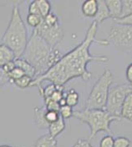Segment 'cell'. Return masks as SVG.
Masks as SVG:
<instances>
[{"label":"cell","mask_w":132,"mask_h":147,"mask_svg":"<svg viewBox=\"0 0 132 147\" xmlns=\"http://www.w3.org/2000/svg\"><path fill=\"white\" fill-rule=\"evenodd\" d=\"M32 80L33 79L32 77H30L28 75H23L22 77H21L18 80L13 81V84H14L17 87L21 89H25L26 88L31 86V84H32Z\"/></svg>","instance_id":"obj_20"},{"label":"cell","mask_w":132,"mask_h":147,"mask_svg":"<svg viewBox=\"0 0 132 147\" xmlns=\"http://www.w3.org/2000/svg\"><path fill=\"white\" fill-rule=\"evenodd\" d=\"M0 147H13V146H7V145H3V146H0Z\"/></svg>","instance_id":"obj_37"},{"label":"cell","mask_w":132,"mask_h":147,"mask_svg":"<svg viewBox=\"0 0 132 147\" xmlns=\"http://www.w3.org/2000/svg\"><path fill=\"white\" fill-rule=\"evenodd\" d=\"M113 77L110 69L105 70L93 85L85 102L87 109H105Z\"/></svg>","instance_id":"obj_5"},{"label":"cell","mask_w":132,"mask_h":147,"mask_svg":"<svg viewBox=\"0 0 132 147\" xmlns=\"http://www.w3.org/2000/svg\"><path fill=\"white\" fill-rule=\"evenodd\" d=\"M98 13L94 18V21L98 24L111 18V16L104 0H98Z\"/></svg>","instance_id":"obj_14"},{"label":"cell","mask_w":132,"mask_h":147,"mask_svg":"<svg viewBox=\"0 0 132 147\" xmlns=\"http://www.w3.org/2000/svg\"><path fill=\"white\" fill-rule=\"evenodd\" d=\"M14 63H15L16 67L21 69L26 75L32 77L33 80L36 78V69L26 60H24L22 58H16L14 60Z\"/></svg>","instance_id":"obj_12"},{"label":"cell","mask_w":132,"mask_h":147,"mask_svg":"<svg viewBox=\"0 0 132 147\" xmlns=\"http://www.w3.org/2000/svg\"><path fill=\"white\" fill-rule=\"evenodd\" d=\"M43 22L48 27H54V26H55L58 23H59L58 17L55 14L53 13H49L46 18H43Z\"/></svg>","instance_id":"obj_23"},{"label":"cell","mask_w":132,"mask_h":147,"mask_svg":"<svg viewBox=\"0 0 132 147\" xmlns=\"http://www.w3.org/2000/svg\"><path fill=\"white\" fill-rule=\"evenodd\" d=\"M58 142L56 138H53L49 134L39 137L35 141L33 147H57Z\"/></svg>","instance_id":"obj_17"},{"label":"cell","mask_w":132,"mask_h":147,"mask_svg":"<svg viewBox=\"0 0 132 147\" xmlns=\"http://www.w3.org/2000/svg\"><path fill=\"white\" fill-rule=\"evenodd\" d=\"M46 107H37L34 108V114H35V122L36 127L39 129H48L49 123L46 119Z\"/></svg>","instance_id":"obj_9"},{"label":"cell","mask_w":132,"mask_h":147,"mask_svg":"<svg viewBox=\"0 0 132 147\" xmlns=\"http://www.w3.org/2000/svg\"><path fill=\"white\" fill-rule=\"evenodd\" d=\"M114 137L112 135H107L102 138L99 142V147H113L114 146Z\"/></svg>","instance_id":"obj_28"},{"label":"cell","mask_w":132,"mask_h":147,"mask_svg":"<svg viewBox=\"0 0 132 147\" xmlns=\"http://www.w3.org/2000/svg\"><path fill=\"white\" fill-rule=\"evenodd\" d=\"M114 21L117 22V24L132 27V13L128 16H125V17L116 18V19H114Z\"/></svg>","instance_id":"obj_31"},{"label":"cell","mask_w":132,"mask_h":147,"mask_svg":"<svg viewBox=\"0 0 132 147\" xmlns=\"http://www.w3.org/2000/svg\"><path fill=\"white\" fill-rule=\"evenodd\" d=\"M7 75H8V77H9L10 83H13V81L18 80L21 77H22L23 75H26V74H25V73H24L21 69L18 68V67H15L13 70L8 74Z\"/></svg>","instance_id":"obj_25"},{"label":"cell","mask_w":132,"mask_h":147,"mask_svg":"<svg viewBox=\"0 0 132 147\" xmlns=\"http://www.w3.org/2000/svg\"><path fill=\"white\" fill-rule=\"evenodd\" d=\"M73 117L79 121L86 123L90 128V136L88 141L95 138L97 134L101 131L111 132V123L121 118L112 116L106 109H87L82 111H75Z\"/></svg>","instance_id":"obj_4"},{"label":"cell","mask_w":132,"mask_h":147,"mask_svg":"<svg viewBox=\"0 0 132 147\" xmlns=\"http://www.w3.org/2000/svg\"><path fill=\"white\" fill-rule=\"evenodd\" d=\"M125 78L127 81L130 83V84L132 86V63H131L125 70Z\"/></svg>","instance_id":"obj_35"},{"label":"cell","mask_w":132,"mask_h":147,"mask_svg":"<svg viewBox=\"0 0 132 147\" xmlns=\"http://www.w3.org/2000/svg\"><path fill=\"white\" fill-rule=\"evenodd\" d=\"M131 141L129 138L125 136H117L114 139V146L113 147H130Z\"/></svg>","instance_id":"obj_22"},{"label":"cell","mask_w":132,"mask_h":147,"mask_svg":"<svg viewBox=\"0 0 132 147\" xmlns=\"http://www.w3.org/2000/svg\"><path fill=\"white\" fill-rule=\"evenodd\" d=\"M105 2L111 18L113 19L120 18L122 11V0H106Z\"/></svg>","instance_id":"obj_11"},{"label":"cell","mask_w":132,"mask_h":147,"mask_svg":"<svg viewBox=\"0 0 132 147\" xmlns=\"http://www.w3.org/2000/svg\"><path fill=\"white\" fill-rule=\"evenodd\" d=\"M98 0H86L82 4V13L87 18H95L98 13Z\"/></svg>","instance_id":"obj_10"},{"label":"cell","mask_w":132,"mask_h":147,"mask_svg":"<svg viewBox=\"0 0 132 147\" xmlns=\"http://www.w3.org/2000/svg\"><path fill=\"white\" fill-rule=\"evenodd\" d=\"M132 93L131 85L121 84L113 87L109 90L106 104V111L112 116L121 117V111L125 98Z\"/></svg>","instance_id":"obj_6"},{"label":"cell","mask_w":132,"mask_h":147,"mask_svg":"<svg viewBox=\"0 0 132 147\" xmlns=\"http://www.w3.org/2000/svg\"><path fill=\"white\" fill-rule=\"evenodd\" d=\"M56 88H57V86L55 84H50L46 87L43 88V92L41 94L43 99L45 100L46 98H51L53 93L56 90Z\"/></svg>","instance_id":"obj_26"},{"label":"cell","mask_w":132,"mask_h":147,"mask_svg":"<svg viewBox=\"0 0 132 147\" xmlns=\"http://www.w3.org/2000/svg\"><path fill=\"white\" fill-rule=\"evenodd\" d=\"M44 103H45V107L47 110H50V111H55V112H59V102H55L51 98H47L44 100Z\"/></svg>","instance_id":"obj_29"},{"label":"cell","mask_w":132,"mask_h":147,"mask_svg":"<svg viewBox=\"0 0 132 147\" xmlns=\"http://www.w3.org/2000/svg\"><path fill=\"white\" fill-rule=\"evenodd\" d=\"M43 18L39 15H34V14H28L26 17V22L29 26L32 27L36 28L42 22Z\"/></svg>","instance_id":"obj_21"},{"label":"cell","mask_w":132,"mask_h":147,"mask_svg":"<svg viewBox=\"0 0 132 147\" xmlns=\"http://www.w3.org/2000/svg\"><path fill=\"white\" fill-rule=\"evenodd\" d=\"M76 143H77L79 147H93L90 144V141H88V140H79Z\"/></svg>","instance_id":"obj_36"},{"label":"cell","mask_w":132,"mask_h":147,"mask_svg":"<svg viewBox=\"0 0 132 147\" xmlns=\"http://www.w3.org/2000/svg\"><path fill=\"white\" fill-rule=\"evenodd\" d=\"M71 147H79V146H78L77 143H75V144H74V145H73V146H71Z\"/></svg>","instance_id":"obj_38"},{"label":"cell","mask_w":132,"mask_h":147,"mask_svg":"<svg viewBox=\"0 0 132 147\" xmlns=\"http://www.w3.org/2000/svg\"><path fill=\"white\" fill-rule=\"evenodd\" d=\"M132 13V0H122V11L120 18Z\"/></svg>","instance_id":"obj_24"},{"label":"cell","mask_w":132,"mask_h":147,"mask_svg":"<svg viewBox=\"0 0 132 147\" xmlns=\"http://www.w3.org/2000/svg\"><path fill=\"white\" fill-rule=\"evenodd\" d=\"M2 42L13 51L16 58H20L26 49L28 42L27 31L17 5L13 6L11 19L3 34Z\"/></svg>","instance_id":"obj_3"},{"label":"cell","mask_w":132,"mask_h":147,"mask_svg":"<svg viewBox=\"0 0 132 147\" xmlns=\"http://www.w3.org/2000/svg\"><path fill=\"white\" fill-rule=\"evenodd\" d=\"M16 59V56L13 51L4 44H0V68L3 66L5 64L13 61Z\"/></svg>","instance_id":"obj_15"},{"label":"cell","mask_w":132,"mask_h":147,"mask_svg":"<svg viewBox=\"0 0 132 147\" xmlns=\"http://www.w3.org/2000/svg\"><path fill=\"white\" fill-rule=\"evenodd\" d=\"M9 82H10V80H9L8 75L3 70L2 68H0V87L6 85Z\"/></svg>","instance_id":"obj_33"},{"label":"cell","mask_w":132,"mask_h":147,"mask_svg":"<svg viewBox=\"0 0 132 147\" xmlns=\"http://www.w3.org/2000/svg\"><path fill=\"white\" fill-rule=\"evenodd\" d=\"M59 115L64 118V119H69L71 117H73V107L70 106H68V105H65V106H62L59 108Z\"/></svg>","instance_id":"obj_27"},{"label":"cell","mask_w":132,"mask_h":147,"mask_svg":"<svg viewBox=\"0 0 132 147\" xmlns=\"http://www.w3.org/2000/svg\"><path fill=\"white\" fill-rule=\"evenodd\" d=\"M52 50V47L33 31L26 49L20 58L26 60L36 69V78L43 75L50 69L49 58Z\"/></svg>","instance_id":"obj_2"},{"label":"cell","mask_w":132,"mask_h":147,"mask_svg":"<svg viewBox=\"0 0 132 147\" xmlns=\"http://www.w3.org/2000/svg\"><path fill=\"white\" fill-rule=\"evenodd\" d=\"M34 31L52 48H55L64 37V30L59 23L54 27H48L42 21V22L35 28Z\"/></svg>","instance_id":"obj_8"},{"label":"cell","mask_w":132,"mask_h":147,"mask_svg":"<svg viewBox=\"0 0 132 147\" xmlns=\"http://www.w3.org/2000/svg\"><path fill=\"white\" fill-rule=\"evenodd\" d=\"M65 129V119L60 116L58 120L51 123L48 127L49 135L53 138H56L59 134L62 133Z\"/></svg>","instance_id":"obj_13"},{"label":"cell","mask_w":132,"mask_h":147,"mask_svg":"<svg viewBox=\"0 0 132 147\" xmlns=\"http://www.w3.org/2000/svg\"><path fill=\"white\" fill-rule=\"evenodd\" d=\"M60 117L59 112H55V111H50L46 109V119L47 121V122L49 123V125L51 123H52L54 121H55L56 120H58Z\"/></svg>","instance_id":"obj_30"},{"label":"cell","mask_w":132,"mask_h":147,"mask_svg":"<svg viewBox=\"0 0 132 147\" xmlns=\"http://www.w3.org/2000/svg\"><path fill=\"white\" fill-rule=\"evenodd\" d=\"M98 25L93 21L86 32L84 40L72 51L64 55L46 73L35 78L30 87L35 86L39 88L42 87L44 81H50L56 86H64L75 78H81L84 81L90 80L92 74L87 69L88 64L90 62L105 63L108 60L106 55H94L89 52V47L94 42L102 46L109 45L107 40H96Z\"/></svg>","instance_id":"obj_1"},{"label":"cell","mask_w":132,"mask_h":147,"mask_svg":"<svg viewBox=\"0 0 132 147\" xmlns=\"http://www.w3.org/2000/svg\"><path fill=\"white\" fill-rule=\"evenodd\" d=\"M65 98L66 100V105L71 107H75L79 103V94L73 88H71L65 94Z\"/></svg>","instance_id":"obj_18"},{"label":"cell","mask_w":132,"mask_h":147,"mask_svg":"<svg viewBox=\"0 0 132 147\" xmlns=\"http://www.w3.org/2000/svg\"><path fill=\"white\" fill-rule=\"evenodd\" d=\"M37 5L39 7L40 16L44 18L49 13H51V5L48 0H36Z\"/></svg>","instance_id":"obj_19"},{"label":"cell","mask_w":132,"mask_h":147,"mask_svg":"<svg viewBox=\"0 0 132 147\" xmlns=\"http://www.w3.org/2000/svg\"><path fill=\"white\" fill-rule=\"evenodd\" d=\"M121 117L132 121V93L126 98L122 104L121 111Z\"/></svg>","instance_id":"obj_16"},{"label":"cell","mask_w":132,"mask_h":147,"mask_svg":"<svg viewBox=\"0 0 132 147\" xmlns=\"http://www.w3.org/2000/svg\"><path fill=\"white\" fill-rule=\"evenodd\" d=\"M28 14H34V15H39L40 16V9L38 5H37V3H36V0L32 1L28 7Z\"/></svg>","instance_id":"obj_32"},{"label":"cell","mask_w":132,"mask_h":147,"mask_svg":"<svg viewBox=\"0 0 132 147\" xmlns=\"http://www.w3.org/2000/svg\"><path fill=\"white\" fill-rule=\"evenodd\" d=\"M107 40L121 51L132 54V27L113 25L110 29Z\"/></svg>","instance_id":"obj_7"},{"label":"cell","mask_w":132,"mask_h":147,"mask_svg":"<svg viewBox=\"0 0 132 147\" xmlns=\"http://www.w3.org/2000/svg\"><path fill=\"white\" fill-rule=\"evenodd\" d=\"M15 67H16V65H15L14 60H13V61H10V62H8V63L5 64L2 67V69H3V70L7 74H8L10 73V72L13 70Z\"/></svg>","instance_id":"obj_34"}]
</instances>
